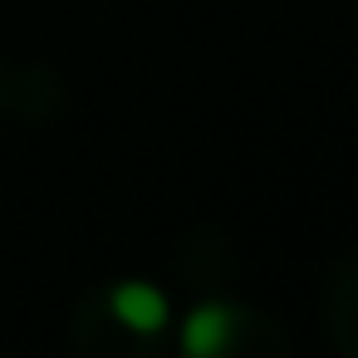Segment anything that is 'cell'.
<instances>
[{
  "instance_id": "cell-1",
  "label": "cell",
  "mask_w": 358,
  "mask_h": 358,
  "mask_svg": "<svg viewBox=\"0 0 358 358\" xmlns=\"http://www.w3.org/2000/svg\"><path fill=\"white\" fill-rule=\"evenodd\" d=\"M108 309H113V319L128 334H143V338L162 334L167 319H172V304H167V294L152 280H118L113 294H108Z\"/></svg>"
},
{
  "instance_id": "cell-2",
  "label": "cell",
  "mask_w": 358,
  "mask_h": 358,
  "mask_svg": "<svg viewBox=\"0 0 358 358\" xmlns=\"http://www.w3.org/2000/svg\"><path fill=\"white\" fill-rule=\"evenodd\" d=\"M231 334H236V314L226 304H216V299L196 304L187 314V324H182V353L187 358H221L226 343H231Z\"/></svg>"
}]
</instances>
